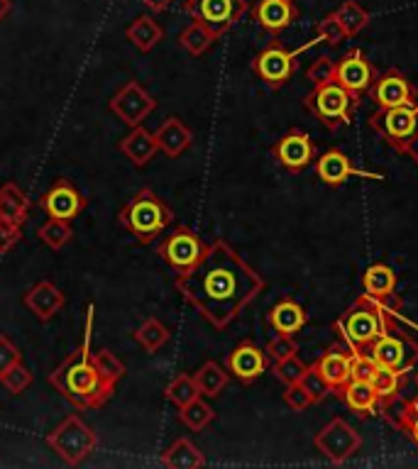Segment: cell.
I'll list each match as a JSON object with an SVG mask.
<instances>
[{"label":"cell","instance_id":"obj_1","mask_svg":"<svg viewBox=\"0 0 418 469\" xmlns=\"http://www.w3.org/2000/svg\"><path fill=\"white\" fill-rule=\"evenodd\" d=\"M174 286L204 321L225 330L264 291V279L225 239L205 245L204 257L189 272L176 274Z\"/></svg>","mask_w":418,"mask_h":469},{"label":"cell","instance_id":"obj_2","mask_svg":"<svg viewBox=\"0 0 418 469\" xmlns=\"http://www.w3.org/2000/svg\"><path fill=\"white\" fill-rule=\"evenodd\" d=\"M90 325H93V305H89V323L83 345L66 357L57 370L50 374V384L64 396L69 404L79 411H90L108 404L115 394V384L100 377L93 357H90Z\"/></svg>","mask_w":418,"mask_h":469},{"label":"cell","instance_id":"obj_3","mask_svg":"<svg viewBox=\"0 0 418 469\" xmlns=\"http://www.w3.org/2000/svg\"><path fill=\"white\" fill-rule=\"evenodd\" d=\"M396 311L399 301H379L367 294H362L347 311L337 315L333 323L337 340H343L350 350H367L377 338H382L396 325Z\"/></svg>","mask_w":418,"mask_h":469},{"label":"cell","instance_id":"obj_4","mask_svg":"<svg viewBox=\"0 0 418 469\" xmlns=\"http://www.w3.org/2000/svg\"><path fill=\"white\" fill-rule=\"evenodd\" d=\"M118 222L138 239L139 245H152L172 225L174 213L155 191L139 189L118 213Z\"/></svg>","mask_w":418,"mask_h":469},{"label":"cell","instance_id":"obj_5","mask_svg":"<svg viewBox=\"0 0 418 469\" xmlns=\"http://www.w3.org/2000/svg\"><path fill=\"white\" fill-rule=\"evenodd\" d=\"M360 100L362 98L353 96L345 86H340L333 79V81L316 83L313 91L306 93L301 103L326 130H337V127H343V125L353 120Z\"/></svg>","mask_w":418,"mask_h":469},{"label":"cell","instance_id":"obj_6","mask_svg":"<svg viewBox=\"0 0 418 469\" xmlns=\"http://www.w3.org/2000/svg\"><path fill=\"white\" fill-rule=\"evenodd\" d=\"M47 443L54 453L66 462V464H81L96 447H99V436L93 433L89 423L81 416H69L59 423L57 428L52 430Z\"/></svg>","mask_w":418,"mask_h":469},{"label":"cell","instance_id":"obj_7","mask_svg":"<svg viewBox=\"0 0 418 469\" xmlns=\"http://www.w3.org/2000/svg\"><path fill=\"white\" fill-rule=\"evenodd\" d=\"M369 125L389 147L406 155V149L413 140V132L418 127V103L399 108H377L369 116Z\"/></svg>","mask_w":418,"mask_h":469},{"label":"cell","instance_id":"obj_8","mask_svg":"<svg viewBox=\"0 0 418 469\" xmlns=\"http://www.w3.org/2000/svg\"><path fill=\"white\" fill-rule=\"evenodd\" d=\"M184 13L205 25L215 37H223L230 27H235L247 13L245 0H186Z\"/></svg>","mask_w":418,"mask_h":469},{"label":"cell","instance_id":"obj_9","mask_svg":"<svg viewBox=\"0 0 418 469\" xmlns=\"http://www.w3.org/2000/svg\"><path fill=\"white\" fill-rule=\"evenodd\" d=\"M365 352H369V357L379 367H389V370L402 371V374L413 370L418 362V342H413L402 328H394L385 333Z\"/></svg>","mask_w":418,"mask_h":469},{"label":"cell","instance_id":"obj_10","mask_svg":"<svg viewBox=\"0 0 418 469\" xmlns=\"http://www.w3.org/2000/svg\"><path fill=\"white\" fill-rule=\"evenodd\" d=\"M205 242L198 238L191 228H176L169 232L159 245H157V255L162 257L176 274L189 272L191 267H196V262L204 257Z\"/></svg>","mask_w":418,"mask_h":469},{"label":"cell","instance_id":"obj_11","mask_svg":"<svg viewBox=\"0 0 418 469\" xmlns=\"http://www.w3.org/2000/svg\"><path fill=\"white\" fill-rule=\"evenodd\" d=\"M313 445L320 455H326L333 464H340V462L350 460L357 450L362 447L360 433L343 418H333L326 426L320 428L313 437Z\"/></svg>","mask_w":418,"mask_h":469},{"label":"cell","instance_id":"obj_12","mask_svg":"<svg viewBox=\"0 0 418 469\" xmlns=\"http://www.w3.org/2000/svg\"><path fill=\"white\" fill-rule=\"evenodd\" d=\"M296 57L299 52L287 50L281 42H271L270 47H264L252 61L254 74L260 76L270 89H281L291 81V76L296 71Z\"/></svg>","mask_w":418,"mask_h":469},{"label":"cell","instance_id":"obj_13","mask_svg":"<svg viewBox=\"0 0 418 469\" xmlns=\"http://www.w3.org/2000/svg\"><path fill=\"white\" fill-rule=\"evenodd\" d=\"M108 108H110V113H113L118 120H123L128 127H138V125L145 123L149 113L155 110L157 100L149 96L145 86H139L138 81H128L123 89L110 98Z\"/></svg>","mask_w":418,"mask_h":469},{"label":"cell","instance_id":"obj_14","mask_svg":"<svg viewBox=\"0 0 418 469\" xmlns=\"http://www.w3.org/2000/svg\"><path fill=\"white\" fill-rule=\"evenodd\" d=\"M367 96L377 108H399L418 103V93L413 89V83L402 71H396V69H389L385 74H377Z\"/></svg>","mask_w":418,"mask_h":469},{"label":"cell","instance_id":"obj_15","mask_svg":"<svg viewBox=\"0 0 418 469\" xmlns=\"http://www.w3.org/2000/svg\"><path fill=\"white\" fill-rule=\"evenodd\" d=\"M271 155L277 159L279 164L284 166L287 172L299 174L304 172L306 166H311L316 162V145L313 140L306 135L304 130H289L284 132L274 147H271Z\"/></svg>","mask_w":418,"mask_h":469},{"label":"cell","instance_id":"obj_16","mask_svg":"<svg viewBox=\"0 0 418 469\" xmlns=\"http://www.w3.org/2000/svg\"><path fill=\"white\" fill-rule=\"evenodd\" d=\"M375 79H377V69L360 50H350L340 61H336V81L357 98H362L372 89Z\"/></svg>","mask_w":418,"mask_h":469},{"label":"cell","instance_id":"obj_17","mask_svg":"<svg viewBox=\"0 0 418 469\" xmlns=\"http://www.w3.org/2000/svg\"><path fill=\"white\" fill-rule=\"evenodd\" d=\"M40 206L47 211L50 218L71 222L86 211V198L69 179H57L47 189V193L40 198Z\"/></svg>","mask_w":418,"mask_h":469},{"label":"cell","instance_id":"obj_18","mask_svg":"<svg viewBox=\"0 0 418 469\" xmlns=\"http://www.w3.org/2000/svg\"><path fill=\"white\" fill-rule=\"evenodd\" d=\"M270 357L264 350L250 342V340H242L233 352L228 354V371L235 379H240L242 384H252L254 379H260L267 371Z\"/></svg>","mask_w":418,"mask_h":469},{"label":"cell","instance_id":"obj_19","mask_svg":"<svg viewBox=\"0 0 418 469\" xmlns=\"http://www.w3.org/2000/svg\"><path fill=\"white\" fill-rule=\"evenodd\" d=\"M299 15L294 0H260L254 3L252 17L257 25L271 34L284 33Z\"/></svg>","mask_w":418,"mask_h":469},{"label":"cell","instance_id":"obj_20","mask_svg":"<svg viewBox=\"0 0 418 469\" xmlns=\"http://www.w3.org/2000/svg\"><path fill=\"white\" fill-rule=\"evenodd\" d=\"M25 305L34 313V318L42 323L52 321L66 304V296L62 294V288H57L52 281H40L34 284L25 294Z\"/></svg>","mask_w":418,"mask_h":469},{"label":"cell","instance_id":"obj_21","mask_svg":"<svg viewBox=\"0 0 418 469\" xmlns=\"http://www.w3.org/2000/svg\"><path fill=\"white\" fill-rule=\"evenodd\" d=\"M336 394L337 399H340L350 411L357 413V416H372V413L382 411L377 391H375V387H372L369 381H355V379H347L343 387L337 389Z\"/></svg>","mask_w":418,"mask_h":469},{"label":"cell","instance_id":"obj_22","mask_svg":"<svg viewBox=\"0 0 418 469\" xmlns=\"http://www.w3.org/2000/svg\"><path fill=\"white\" fill-rule=\"evenodd\" d=\"M120 152H123L128 159H130L132 164L142 169V166H147L152 159L157 156L159 152V145H157V137L155 132L145 130L142 125L138 127H132L128 135H125L123 140H120Z\"/></svg>","mask_w":418,"mask_h":469},{"label":"cell","instance_id":"obj_23","mask_svg":"<svg viewBox=\"0 0 418 469\" xmlns=\"http://www.w3.org/2000/svg\"><path fill=\"white\" fill-rule=\"evenodd\" d=\"M316 174H318L320 182L328 183V186H343L350 176L357 174V169L343 149H328L316 159Z\"/></svg>","mask_w":418,"mask_h":469},{"label":"cell","instance_id":"obj_24","mask_svg":"<svg viewBox=\"0 0 418 469\" xmlns=\"http://www.w3.org/2000/svg\"><path fill=\"white\" fill-rule=\"evenodd\" d=\"M157 145H159V152H165L169 159H176L186 149L191 147L194 142V132L184 125L181 117H166L165 123L159 125V130L155 132Z\"/></svg>","mask_w":418,"mask_h":469},{"label":"cell","instance_id":"obj_25","mask_svg":"<svg viewBox=\"0 0 418 469\" xmlns=\"http://www.w3.org/2000/svg\"><path fill=\"white\" fill-rule=\"evenodd\" d=\"M267 323L279 335H296L299 330L309 323L304 305L294 301V298H281L267 315Z\"/></svg>","mask_w":418,"mask_h":469},{"label":"cell","instance_id":"obj_26","mask_svg":"<svg viewBox=\"0 0 418 469\" xmlns=\"http://www.w3.org/2000/svg\"><path fill=\"white\" fill-rule=\"evenodd\" d=\"M350 352H353V350L333 347V350L320 354L318 360L313 362L316 371L328 381V387L333 389V391H337V389L343 387L345 381L350 379Z\"/></svg>","mask_w":418,"mask_h":469},{"label":"cell","instance_id":"obj_27","mask_svg":"<svg viewBox=\"0 0 418 469\" xmlns=\"http://www.w3.org/2000/svg\"><path fill=\"white\" fill-rule=\"evenodd\" d=\"M362 291L379 301H396V272L389 264H372L362 277Z\"/></svg>","mask_w":418,"mask_h":469},{"label":"cell","instance_id":"obj_28","mask_svg":"<svg viewBox=\"0 0 418 469\" xmlns=\"http://www.w3.org/2000/svg\"><path fill=\"white\" fill-rule=\"evenodd\" d=\"M125 37L132 47L142 54H147L165 40V27L157 23L152 15H138L130 23V27L125 30Z\"/></svg>","mask_w":418,"mask_h":469},{"label":"cell","instance_id":"obj_29","mask_svg":"<svg viewBox=\"0 0 418 469\" xmlns=\"http://www.w3.org/2000/svg\"><path fill=\"white\" fill-rule=\"evenodd\" d=\"M30 213V198L17 183L8 182L0 186V220L23 225Z\"/></svg>","mask_w":418,"mask_h":469},{"label":"cell","instance_id":"obj_30","mask_svg":"<svg viewBox=\"0 0 418 469\" xmlns=\"http://www.w3.org/2000/svg\"><path fill=\"white\" fill-rule=\"evenodd\" d=\"M162 464L169 469H198L205 464V457L196 445L191 443L189 437H179V440L162 455Z\"/></svg>","mask_w":418,"mask_h":469},{"label":"cell","instance_id":"obj_31","mask_svg":"<svg viewBox=\"0 0 418 469\" xmlns=\"http://www.w3.org/2000/svg\"><path fill=\"white\" fill-rule=\"evenodd\" d=\"M132 338L138 340V345L142 347L145 352L155 354L169 342L172 333H169V328H166L165 323L159 321V318H147L139 328H135Z\"/></svg>","mask_w":418,"mask_h":469},{"label":"cell","instance_id":"obj_32","mask_svg":"<svg viewBox=\"0 0 418 469\" xmlns=\"http://www.w3.org/2000/svg\"><path fill=\"white\" fill-rule=\"evenodd\" d=\"M194 381H196L198 394L208 396V399H215L221 396V391L228 387L230 371H225L218 362H205L201 370L194 374Z\"/></svg>","mask_w":418,"mask_h":469},{"label":"cell","instance_id":"obj_33","mask_svg":"<svg viewBox=\"0 0 418 469\" xmlns=\"http://www.w3.org/2000/svg\"><path fill=\"white\" fill-rule=\"evenodd\" d=\"M215 40H218V37H215L208 27L201 25V23H191V25L184 27L179 34V44L184 47V50L189 52L191 57H201V54H205V52L214 47Z\"/></svg>","mask_w":418,"mask_h":469},{"label":"cell","instance_id":"obj_34","mask_svg":"<svg viewBox=\"0 0 418 469\" xmlns=\"http://www.w3.org/2000/svg\"><path fill=\"white\" fill-rule=\"evenodd\" d=\"M369 384L377 391L382 408H386V406L392 404L394 399L399 396V391H402L404 374L396 370H389V367H377V371H375V377H372Z\"/></svg>","mask_w":418,"mask_h":469},{"label":"cell","instance_id":"obj_35","mask_svg":"<svg viewBox=\"0 0 418 469\" xmlns=\"http://www.w3.org/2000/svg\"><path fill=\"white\" fill-rule=\"evenodd\" d=\"M333 15L337 17V23L343 25V30L347 37L360 34L362 30L369 25V13L362 8L357 0H345L343 5H340Z\"/></svg>","mask_w":418,"mask_h":469},{"label":"cell","instance_id":"obj_36","mask_svg":"<svg viewBox=\"0 0 418 469\" xmlns=\"http://www.w3.org/2000/svg\"><path fill=\"white\" fill-rule=\"evenodd\" d=\"M179 418L186 428L194 430V433H201V430H205L211 423H214L215 411L211 408V406L205 404L201 396H198V399H194L191 404L181 406Z\"/></svg>","mask_w":418,"mask_h":469},{"label":"cell","instance_id":"obj_37","mask_svg":"<svg viewBox=\"0 0 418 469\" xmlns=\"http://www.w3.org/2000/svg\"><path fill=\"white\" fill-rule=\"evenodd\" d=\"M37 238L47 245L50 249H62L69 245V239L74 238V228L69 220H59V218H50L37 228Z\"/></svg>","mask_w":418,"mask_h":469},{"label":"cell","instance_id":"obj_38","mask_svg":"<svg viewBox=\"0 0 418 469\" xmlns=\"http://www.w3.org/2000/svg\"><path fill=\"white\" fill-rule=\"evenodd\" d=\"M198 387L196 381L191 374H179V377H174L165 389V399L169 401L172 406L181 408V406L191 404L194 399H198Z\"/></svg>","mask_w":418,"mask_h":469},{"label":"cell","instance_id":"obj_39","mask_svg":"<svg viewBox=\"0 0 418 469\" xmlns=\"http://www.w3.org/2000/svg\"><path fill=\"white\" fill-rule=\"evenodd\" d=\"M90 357H93V364H96L100 377L106 379V381H110V384H118V381L128 374V367H125L123 360L115 352H110L108 347L90 352Z\"/></svg>","mask_w":418,"mask_h":469},{"label":"cell","instance_id":"obj_40","mask_svg":"<svg viewBox=\"0 0 418 469\" xmlns=\"http://www.w3.org/2000/svg\"><path fill=\"white\" fill-rule=\"evenodd\" d=\"M0 384L8 389L10 394L20 396L23 391H27L30 389V384H33V371L27 370L25 364L17 362L13 364V367H8V370L0 374Z\"/></svg>","mask_w":418,"mask_h":469},{"label":"cell","instance_id":"obj_41","mask_svg":"<svg viewBox=\"0 0 418 469\" xmlns=\"http://www.w3.org/2000/svg\"><path fill=\"white\" fill-rule=\"evenodd\" d=\"M379 364L369 357V352L365 350H355L350 352V379L355 381H372L375 371H377Z\"/></svg>","mask_w":418,"mask_h":469},{"label":"cell","instance_id":"obj_42","mask_svg":"<svg viewBox=\"0 0 418 469\" xmlns=\"http://www.w3.org/2000/svg\"><path fill=\"white\" fill-rule=\"evenodd\" d=\"M306 370H309V367H306L296 354H291V357H287V360L274 362V377H277L279 381H284V384H296V381H301Z\"/></svg>","mask_w":418,"mask_h":469},{"label":"cell","instance_id":"obj_43","mask_svg":"<svg viewBox=\"0 0 418 469\" xmlns=\"http://www.w3.org/2000/svg\"><path fill=\"white\" fill-rule=\"evenodd\" d=\"M299 384H301V387H304L306 391L311 394L313 404H318V401H323V399H326V396H328L330 391H333V389L328 387V381L320 377L313 364H311V367H309V370L304 371V377H301V381H299Z\"/></svg>","mask_w":418,"mask_h":469},{"label":"cell","instance_id":"obj_44","mask_svg":"<svg viewBox=\"0 0 418 469\" xmlns=\"http://www.w3.org/2000/svg\"><path fill=\"white\" fill-rule=\"evenodd\" d=\"M316 37H318V42L330 44V47H337L347 34H345L343 25L337 23L336 15H326L323 20H320L318 25H316Z\"/></svg>","mask_w":418,"mask_h":469},{"label":"cell","instance_id":"obj_45","mask_svg":"<svg viewBox=\"0 0 418 469\" xmlns=\"http://www.w3.org/2000/svg\"><path fill=\"white\" fill-rule=\"evenodd\" d=\"M264 352H267L270 360L279 362V360H287V357L299 352V345H296V340L291 338V335H279L277 333V335L270 340V345H267Z\"/></svg>","mask_w":418,"mask_h":469},{"label":"cell","instance_id":"obj_46","mask_svg":"<svg viewBox=\"0 0 418 469\" xmlns=\"http://www.w3.org/2000/svg\"><path fill=\"white\" fill-rule=\"evenodd\" d=\"M306 79L316 86V83H326V81H333L336 79V61L330 57H318L309 66V71H306Z\"/></svg>","mask_w":418,"mask_h":469},{"label":"cell","instance_id":"obj_47","mask_svg":"<svg viewBox=\"0 0 418 469\" xmlns=\"http://www.w3.org/2000/svg\"><path fill=\"white\" fill-rule=\"evenodd\" d=\"M284 404L291 408V411H306L309 406H313L311 394L306 391L299 381L296 384H287V391H284Z\"/></svg>","mask_w":418,"mask_h":469},{"label":"cell","instance_id":"obj_48","mask_svg":"<svg viewBox=\"0 0 418 469\" xmlns=\"http://www.w3.org/2000/svg\"><path fill=\"white\" fill-rule=\"evenodd\" d=\"M20 239H23V225L0 220V255H8Z\"/></svg>","mask_w":418,"mask_h":469},{"label":"cell","instance_id":"obj_49","mask_svg":"<svg viewBox=\"0 0 418 469\" xmlns=\"http://www.w3.org/2000/svg\"><path fill=\"white\" fill-rule=\"evenodd\" d=\"M17 362H23V352L13 345L8 335H0V374Z\"/></svg>","mask_w":418,"mask_h":469},{"label":"cell","instance_id":"obj_50","mask_svg":"<svg viewBox=\"0 0 418 469\" xmlns=\"http://www.w3.org/2000/svg\"><path fill=\"white\" fill-rule=\"evenodd\" d=\"M394 426L399 430H404V433L418 445V416H413V413H409L406 408H402L399 418L394 420Z\"/></svg>","mask_w":418,"mask_h":469},{"label":"cell","instance_id":"obj_51","mask_svg":"<svg viewBox=\"0 0 418 469\" xmlns=\"http://www.w3.org/2000/svg\"><path fill=\"white\" fill-rule=\"evenodd\" d=\"M142 3H145L152 13H165V10L172 8L174 0H142Z\"/></svg>","mask_w":418,"mask_h":469},{"label":"cell","instance_id":"obj_52","mask_svg":"<svg viewBox=\"0 0 418 469\" xmlns=\"http://www.w3.org/2000/svg\"><path fill=\"white\" fill-rule=\"evenodd\" d=\"M406 155H409L411 159H413V164L418 166V127H416V132H413V140H411L409 149H406Z\"/></svg>","mask_w":418,"mask_h":469},{"label":"cell","instance_id":"obj_53","mask_svg":"<svg viewBox=\"0 0 418 469\" xmlns=\"http://www.w3.org/2000/svg\"><path fill=\"white\" fill-rule=\"evenodd\" d=\"M10 10H13V3L10 0H0V23L10 15Z\"/></svg>","mask_w":418,"mask_h":469},{"label":"cell","instance_id":"obj_54","mask_svg":"<svg viewBox=\"0 0 418 469\" xmlns=\"http://www.w3.org/2000/svg\"><path fill=\"white\" fill-rule=\"evenodd\" d=\"M404 408H406L409 413H413V416H418V396H413L411 401H406V404H404Z\"/></svg>","mask_w":418,"mask_h":469},{"label":"cell","instance_id":"obj_55","mask_svg":"<svg viewBox=\"0 0 418 469\" xmlns=\"http://www.w3.org/2000/svg\"><path fill=\"white\" fill-rule=\"evenodd\" d=\"M413 381H416V387H418V370L413 371Z\"/></svg>","mask_w":418,"mask_h":469}]
</instances>
